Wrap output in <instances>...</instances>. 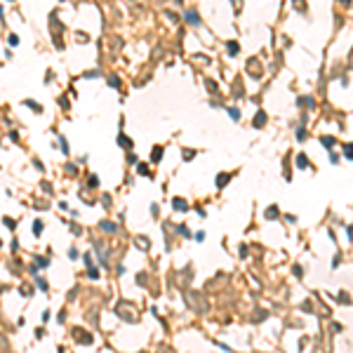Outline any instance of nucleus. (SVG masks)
Here are the masks:
<instances>
[{
    "label": "nucleus",
    "mask_w": 353,
    "mask_h": 353,
    "mask_svg": "<svg viewBox=\"0 0 353 353\" xmlns=\"http://www.w3.org/2000/svg\"><path fill=\"white\" fill-rule=\"evenodd\" d=\"M297 162H299V167H306V155H299V160H297Z\"/></svg>",
    "instance_id": "1"
},
{
    "label": "nucleus",
    "mask_w": 353,
    "mask_h": 353,
    "mask_svg": "<svg viewBox=\"0 0 353 353\" xmlns=\"http://www.w3.org/2000/svg\"><path fill=\"white\" fill-rule=\"evenodd\" d=\"M346 153H348V158L353 160V146H348V148H346Z\"/></svg>",
    "instance_id": "2"
}]
</instances>
